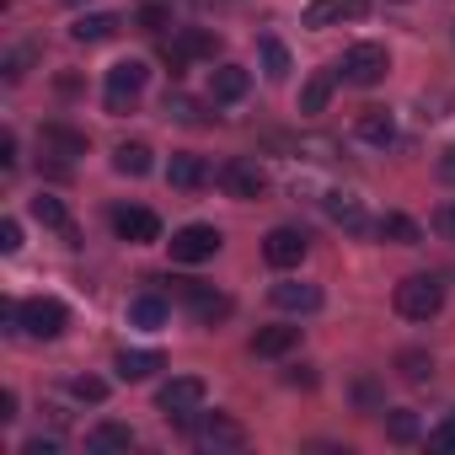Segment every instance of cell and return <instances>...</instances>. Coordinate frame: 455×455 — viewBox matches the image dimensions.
<instances>
[{"instance_id": "40", "label": "cell", "mask_w": 455, "mask_h": 455, "mask_svg": "<svg viewBox=\"0 0 455 455\" xmlns=\"http://www.w3.org/2000/svg\"><path fill=\"white\" fill-rule=\"evenodd\" d=\"M22 455H60V439H54V434H38V439L22 444Z\"/></svg>"}, {"instance_id": "31", "label": "cell", "mask_w": 455, "mask_h": 455, "mask_svg": "<svg viewBox=\"0 0 455 455\" xmlns=\"http://www.w3.org/2000/svg\"><path fill=\"white\" fill-rule=\"evenodd\" d=\"M263 65H268V76H274V81H284V76H290V54H284V44H279V38H263Z\"/></svg>"}, {"instance_id": "13", "label": "cell", "mask_w": 455, "mask_h": 455, "mask_svg": "<svg viewBox=\"0 0 455 455\" xmlns=\"http://www.w3.org/2000/svg\"><path fill=\"white\" fill-rule=\"evenodd\" d=\"M370 6L364 0H311L306 6V28H332V22H359Z\"/></svg>"}, {"instance_id": "37", "label": "cell", "mask_w": 455, "mask_h": 455, "mask_svg": "<svg viewBox=\"0 0 455 455\" xmlns=\"http://www.w3.org/2000/svg\"><path fill=\"white\" fill-rule=\"evenodd\" d=\"M434 231H439V236H444V242H455V198H450V204H439V209H434Z\"/></svg>"}, {"instance_id": "24", "label": "cell", "mask_w": 455, "mask_h": 455, "mask_svg": "<svg viewBox=\"0 0 455 455\" xmlns=\"http://www.w3.org/2000/svg\"><path fill=\"white\" fill-rule=\"evenodd\" d=\"M375 231H380V242H396V247H418V242H423L418 220H407V214H396V209L375 220Z\"/></svg>"}, {"instance_id": "1", "label": "cell", "mask_w": 455, "mask_h": 455, "mask_svg": "<svg viewBox=\"0 0 455 455\" xmlns=\"http://www.w3.org/2000/svg\"><path fill=\"white\" fill-rule=\"evenodd\" d=\"M439 306H444V279L439 274H412V279L396 284V316L428 322V316H439Z\"/></svg>"}, {"instance_id": "44", "label": "cell", "mask_w": 455, "mask_h": 455, "mask_svg": "<svg viewBox=\"0 0 455 455\" xmlns=\"http://www.w3.org/2000/svg\"><path fill=\"white\" fill-rule=\"evenodd\" d=\"M290 386H306V391H311V386H316V375H311V370H290Z\"/></svg>"}, {"instance_id": "16", "label": "cell", "mask_w": 455, "mask_h": 455, "mask_svg": "<svg viewBox=\"0 0 455 455\" xmlns=\"http://www.w3.org/2000/svg\"><path fill=\"white\" fill-rule=\"evenodd\" d=\"M274 306H279V311H295V316H311V311H322V290L284 279V284H274Z\"/></svg>"}, {"instance_id": "32", "label": "cell", "mask_w": 455, "mask_h": 455, "mask_svg": "<svg viewBox=\"0 0 455 455\" xmlns=\"http://www.w3.org/2000/svg\"><path fill=\"white\" fill-rule=\"evenodd\" d=\"M33 60H38V54H33V49H12V54H6V60H0V76H6V81H12V86H17V81H22V76H28V65H33Z\"/></svg>"}, {"instance_id": "30", "label": "cell", "mask_w": 455, "mask_h": 455, "mask_svg": "<svg viewBox=\"0 0 455 455\" xmlns=\"http://www.w3.org/2000/svg\"><path fill=\"white\" fill-rule=\"evenodd\" d=\"M113 166H118L124 177H145V172H150V145H140V140H134V145H118Z\"/></svg>"}, {"instance_id": "14", "label": "cell", "mask_w": 455, "mask_h": 455, "mask_svg": "<svg viewBox=\"0 0 455 455\" xmlns=\"http://www.w3.org/2000/svg\"><path fill=\"white\" fill-rule=\"evenodd\" d=\"M134 450V428L129 423H97L86 434V455H129Z\"/></svg>"}, {"instance_id": "34", "label": "cell", "mask_w": 455, "mask_h": 455, "mask_svg": "<svg viewBox=\"0 0 455 455\" xmlns=\"http://www.w3.org/2000/svg\"><path fill=\"white\" fill-rule=\"evenodd\" d=\"M166 113H172L177 124H204V108H198L193 97H166Z\"/></svg>"}, {"instance_id": "43", "label": "cell", "mask_w": 455, "mask_h": 455, "mask_svg": "<svg viewBox=\"0 0 455 455\" xmlns=\"http://www.w3.org/2000/svg\"><path fill=\"white\" fill-rule=\"evenodd\" d=\"M17 418V391H0V423Z\"/></svg>"}, {"instance_id": "42", "label": "cell", "mask_w": 455, "mask_h": 455, "mask_svg": "<svg viewBox=\"0 0 455 455\" xmlns=\"http://www.w3.org/2000/svg\"><path fill=\"white\" fill-rule=\"evenodd\" d=\"M439 182H450V188H455V145L439 156Z\"/></svg>"}, {"instance_id": "2", "label": "cell", "mask_w": 455, "mask_h": 455, "mask_svg": "<svg viewBox=\"0 0 455 455\" xmlns=\"http://www.w3.org/2000/svg\"><path fill=\"white\" fill-rule=\"evenodd\" d=\"M193 439H198V450H214V455L247 450V428H242L231 412H198V418H193Z\"/></svg>"}, {"instance_id": "22", "label": "cell", "mask_w": 455, "mask_h": 455, "mask_svg": "<svg viewBox=\"0 0 455 455\" xmlns=\"http://www.w3.org/2000/svg\"><path fill=\"white\" fill-rule=\"evenodd\" d=\"M113 370H118V380H150V375L161 370V354H156V348H124V354L113 359Z\"/></svg>"}, {"instance_id": "5", "label": "cell", "mask_w": 455, "mask_h": 455, "mask_svg": "<svg viewBox=\"0 0 455 455\" xmlns=\"http://www.w3.org/2000/svg\"><path fill=\"white\" fill-rule=\"evenodd\" d=\"M145 81H150V70L140 65V60H118L113 70H108V113H129L134 102H140V92H145Z\"/></svg>"}, {"instance_id": "9", "label": "cell", "mask_w": 455, "mask_h": 455, "mask_svg": "<svg viewBox=\"0 0 455 455\" xmlns=\"http://www.w3.org/2000/svg\"><path fill=\"white\" fill-rule=\"evenodd\" d=\"M172 258L177 263H209L220 252V231L214 225H182V231H172Z\"/></svg>"}, {"instance_id": "8", "label": "cell", "mask_w": 455, "mask_h": 455, "mask_svg": "<svg viewBox=\"0 0 455 455\" xmlns=\"http://www.w3.org/2000/svg\"><path fill=\"white\" fill-rule=\"evenodd\" d=\"M343 81L348 86H380L386 81V70H391V60H386V49L380 44H354L348 54H343Z\"/></svg>"}, {"instance_id": "33", "label": "cell", "mask_w": 455, "mask_h": 455, "mask_svg": "<svg viewBox=\"0 0 455 455\" xmlns=\"http://www.w3.org/2000/svg\"><path fill=\"white\" fill-rule=\"evenodd\" d=\"M70 396H76V402H102V396H108V380H97V375H76V380H70Z\"/></svg>"}, {"instance_id": "20", "label": "cell", "mask_w": 455, "mask_h": 455, "mask_svg": "<svg viewBox=\"0 0 455 455\" xmlns=\"http://www.w3.org/2000/svg\"><path fill=\"white\" fill-rule=\"evenodd\" d=\"M354 134H359L364 145H391V140H396V118H391L386 108H364L359 124H354Z\"/></svg>"}, {"instance_id": "6", "label": "cell", "mask_w": 455, "mask_h": 455, "mask_svg": "<svg viewBox=\"0 0 455 455\" xmlns=\"http://www.w3.org/2000/svg\"><path fill=\"white\" fill-rule=\"evenodd\" d=\"M172 284H177L172 295H177V300L204 322V327H214V322H225V316L236 311V306H231V295H214V290H209V284H198V279H172Z\"/></svg>"}, {"instance_id": "27", "label": "cell", "mask_w": 455, "mask_h": 455, "mask_svg": "<svg viewBox=\"0 0 455 455\" xmlns=\"http://www.w3.org/2000/svg\"><path fill=\"white\" fill-rule=\"evenodd\" d=\"M44 145L60 150V156H86V134L70 129V124H44Z\"/></svg>"}, {"instance_id": "17", "label": "cell", "mask_w": 455, "mask_h": 455, "mask_svg": "<svg viewBox=\"0 0 455 455\" xmlns=\"http://www.w3.org/2000/svg\"><path fill=\"white\" fill-rule=\"evenodd\" d=\"M33 220L44 225V231H60L65 242H76V225H70V209H65V198H54V193H38V198H33Z\"/></svg>"}, {"instance_id": "39", "label": "cell", "mask_w": 455, "mask_h": 455, "mask_svg": "<svg viewBox=\"0 0 455 455\" xmlns=\"http://www.w3.org/2000/svg\"><path fill=\"white\" fill-rule=\"evenodd\" d=\"M354 402L359 407H380V386L375 380H354Z\"/></svg>"}, {"instance_id": "26", "label": "cell", "mask_w": 455, "mask_h": 455, "mask_svg": "<svg viewBox=\"0 0 455 455\" xmlns=\"http://www.w3.org/2000/svg\"><path fill=\"white\" fill-rule=\"evenodd\" d=\"M386 439H391V444H418V439H423L418 412H412V407H391V412H386Z\"/></svg>"}, {"instance_id": "11", "label": "cell", "mask_w": 455, "mask_h": 455, "mask_svg": "<svg viewBox=\"0 0 455 455\" xmlns=\"http://www.w3.org/2000/svg\"><path fill=\"white\" fill-rule=\"evenodd\" d=\"M306 231H295V225H274V231L263 236V258H268V268H300V258H306Z\"/></svg>"}, {"instance_id": "18", "label": "cell", "mask_w": 455, "mask_h": 455, "mask_svg": "<svg viewBox=\"0 0 455 455\" xmlns=\"http://www.w3.org/2000/svg\"><path fill=\"white\" fill-rule=\"evenodd\" d=\"M300 343V327H258L252 332V354L258 359H284Z\"/></svg>"}, {"instance_id": "10", "label": "cell", "mask_w": 455, "mask_h": 455, "mask_svg": "<svg viewBox=\"0 0 455 455\" xmlns=\"http://www.w3.org/2000/svg\"><path fill=\"white\" fill-rule=\"evenodd\" d=\"M113 236L129 242V247L161 242V220H156L150 209H140V204H124V209H113Z\"/></svg>"}, {"instance_id": "25", "label": "cell", "mask_w": 455, "mask_h": 455, "mask_svg": "<svg viewBox=\"0 0 455 455\" xmlns=\"http://www.w3.org/2000/svg\"><path fill=\"white\" fill-rule=\"evenodd\" d=\"M166 316H172V306H166L161 295H134V300H129V322H134V327H145V332L166 327Z\"/></svg>"}, {"instance_id": "28", "label": "cell", "mask_w": 455, "mask_h": 455, "mask_svg": "<svg viewBox=\"0 0 455 455\" xmlns=\"http://www.w3.org/2000/svg\"><path fill=\"white\" fill-rule=\"evenodd\" d=\"M396 375L412 380V386H423V380H434V359H428L423 348H402V354H396Z\"/></svg>"}, {"instance_id": "29", "label": "cell", "mask_w": 455, "mask_h": 455, "mask_svg": "<svg viewBox=\"0 0 455 455\" xmlns=\"http://www.w3.org/2000/svg\"><path fill=\"white\" fill-rule=\"evenodd\" d=\"M327 214L343 225V231H364V225H370L364 209H359V198H348V193H332V198H327Z\"/></svg>"}, {"instance_id": "19", "label": "cell", "mask_w": 455, "mask_h": 455, "mask_svg": "<svg viewBox=\"0 0 455 455\" xmlns=\"http://www.w3.org/2000/svg\"><path fill=\"white\" fill-rule=\"evenodd\" d=\"M118 28H124L118 12H92V17H81V22L70 28V38H76V44H108Z\"/></svg>"}, {"instance_id": "3", "label": "cell", "mask_w": 455, "mask_h": 455, "mask_svg": "<svg viewBox=\"0 0 455 455\" xmlns=\"http://www.w3.org/2000/svg\"><path fill=\"white\" fill-rule=\"evenodd\" d=\"M65 327H70V311H65V300H54V295H33V300H22V332H28V338H38V343H54Z\"/></svg>"}, {"instance_id": "36", "label": "cell", "mask_w": 455, "mask_h": 455, "mask_svg": "<svg viewBox=\"0 0 455 455\" xmlns=\"http://www.w3.org/2000/svg\"><path fill=\"white\" fill-rule=\"evenodd\" d=\"M428 450H455V412H450L444 423L428 428Z\"/></svg>"}, {"instance_id": "23", "label": "cell", "mask_w": 455, "mask_h": 455, "mask_svg": "<svg viewBox=\"0 0 455 455\" xmlns=\"http://www.w3.org/2000/svg\"><path fill=\"white\" fill-rule=\"evenodd\" d=\"M332 86H338V76H332V70H316V76L300 86V113H306V118L327 113V102H332Z\"/></svg>"}, {"instance_id": "4", "label": "cell", "mask_w": 455, "mask_h": 455, "mask_svg": "<svg viewBox=\"0 0 455 455\" xmlns=\"http://www.w3.org/2000/svg\"><path fill=\"white\" fill-rule=\"evenodd\" d=\"M156 407H161L172 423H193L198 407H204V380H198V375H177V380H166V386L156 391Z\"/></svg>"}, {"instance_id": "41", "label": "cell", "mask_w": 455, "mask_h": 455, "mask_svg": "<svg viewBox=\"0 0 455 455\" xmlns=\"http://www.w3.org/2000/svg\"><path fill=\"white\" fill-rule=\"evenodd\" d=\"M0 166L17 172V134H0Z\"/></svg>"}, {"instance_id": "15", "label": "cell", "mask_w": 455, "mask_h": 455, "mask_svg": "<svg viewBox=\"0 0 455 455\" xmlns=\"http://www.w3.org/2000/svg\"><path fill=\"white\" fill-rule=\"evenodd\" d=\"M252 92V76L242 70V65H220V70H209V97L214 102H242Z\"/></svg>"}, {"instance_id": "12", "label": "cell", "mask_w": 455, "mask_h": 455, "mask_svg": "<svg viewBox=\"0 0 455 455\" xmlns=\"http://www.w3.org/2000/svg\"><path fill=\"white\" fill-rule=\"evenodd\" d=\"M220 188L231 193V198H263V193H268V177H263V166H252V161H225V166H220Z\"/></svg>"}, {"instance_id": "7", "label": "cell", "mask_w": 455, "mask_h": 455, "mask_svg": "<svg viewBox=\"0 0 455 455\" xmlns=\"http://www.w3.org/2000/svg\"><path fill=\"white\" fill-rule=\"evenodd\" d=\"M220 54V38L214 33H204V28H182L177 38H166L161 44V60L172 65V76H182V65L188 60H214Z\"/></svg>"}, {"instance_id": "45", "label": "cell", "mask_w": 455, "mask_h": 455, "mask_svg": "<svg viewBox=\"0 0 455 455\" xmlns=\"http://www.w3.org/2000/svg\"><path fill=\"white\" fill-rule=\"evenodd\" d=\"M60 6H86V0H60Z\"/></svg>"}, {"instance_id": "35", "label": "cell", "mask_w": 455, "mask_h": 455, "mask_svg": "<svg viewBox=\"0 0 455 455\" xmlns=\"http://www.w3.org/2000/svg\"><path fill=\"white\" fill-rule=\"evenodd\" d=\"M140 28H150V33L172 28V6H161V0H150V6H140Z\"/></svg>"}, {"instance_id": "38", "label": "cell", "mask_w": 455, "mask_h": 455, "mask_svg": "<svg viewBox=\"0 0 455 455\" xmlns=\"http://www.w3.org/2000/svg\"><path fill=\"white\" fill-rule=\"evenodd\" d=\"M17 247H22V225H17V220H0V252L12 258Z\"/></svg>"}, {"instance_id": "21", "label": "cell", "mask_w": 455, "mask_h": 455, "mask_svg": "<svg viewBox=\"0 0 455 455\" xmlns=\"http://www.w3.org/2000/svg\"><path fill=\"white\" fill-rule=\"evenodd\" d=\"M166 182L172 188H182V193H193V188H204L209 182V166H204V156H172V166H166Z\"/></svg>"}]
</instances>
